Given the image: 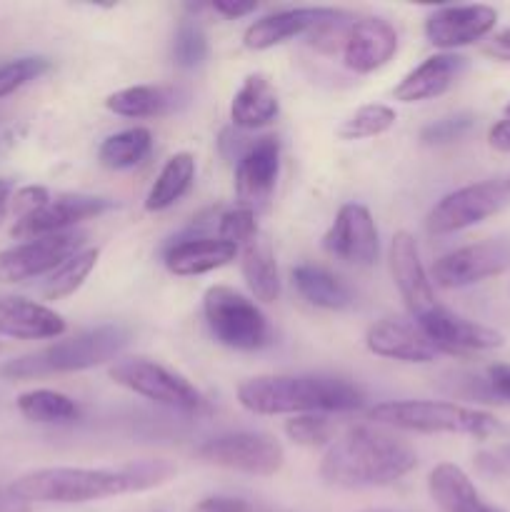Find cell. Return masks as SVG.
Listing matches in <instances>:
<instances>
[{
  "instance_id": "cell-1",
  "label": "cell",
  "mask_w": 510,
  "mask_h": 512,
  "mask_svg": "<svg viewBox=\"0 0 510 512\" xmlns=\"http://www.w3.org/2000/svg\"><path fill=\"white\" fill-rule=\"evenodd\" d=\"M173 475L175 468L168 460H138L123 468H40L20 475L10 488L30 505H80L145 493L168 483Z\"/></svg>"
},
{
  "instance_id": "cell-2",
  "label": "cell",
  "mask_w": 510,
  "mask_h": 512,
  "mask_svg": "<svg viewBox=\"0 0 510 512\" xmlns=\"http://www.w3.org/2000/svg\"><path fill=\"white\" fill-rule=\"evenodd\" d=\"M418 465V455L393 433L355 425L330 443L320 460V478L338 488H383Z\"/></svg>"
},
{
  "instance_id": "cell-3",
  "label": "cell",
  "mask_w": 510,
  "mask_h": 512,
  "mask_svg": "<svg viewBox=\"0 0 510 512\" xmlns=\"http://www.w3.org/2000/svg\"><path fill=\"white\" fill-rule=\"evenodd\" d=\"M238 403L253 415L350 413L365 405L355 383L325 375H258L238 385Z\"/></svg>"
},
{
  "instance_id": "cell-4",
  "label": "cell",
  "mask_w": 510,
  "mask_h": 512,
  "mask_svg": "<svg viewBox=\"0 0 510 512\" xmlns=\"http://www.w3.org/2000/svg\"><path fill=\"white\" fill-rule=\"evenodd\" d=\"M130 343V330L123 325H100L85 330L75 338L60 340L30 355L8 360L0 365V378L5 380H30L43 375L80 373V370L98 368L115 355L123 353Z\"/></svg>"
},
{
  "instance_id": "cell-5",
  "label": "cell",
  "mask_w": 510,
  "mask_h": 512,
  "mask_svg": "<svg viewBox=\"0 0 510 512\" xmlns=\"http://www.w3.org/2000/svg\"><path fill=\"white\" fill-rule=\"evenodd\" d=\"M368 418L385 428L428 435H468L485 440L498 433V418L485 410L465 408L443 400H388L370 408Z\"/></svg>"
},
{
  "instance_id": "cell-6",
  "label": "cell",
  "mask_w": 510,
  "mask_h": 512,
  "mask_svg": "<svg viewBox=\"0 0 510 512\" xmlns=\"http://www.w3.org/2000/svg\"><path fill=\"white\" fill-rule=\"evenodd\" d=\"M203 315L210 335L225 348L253 353L273 343L263 310L228 285H213L205 290Z\"/></svg>"
},
{
  "instance_id": "cell-7",
  "label": "cell",
  "mask_w": 510,
  "mask_h": 512,
  "mask_svg": "<svg viewBox=\"0 0 510 512\" xmlns=\"http://www.w3.org/2000/svg\"><path fill=\"white\" fill-rule=\"evenodd\" d=\"M110 378L120 388L180 413H198L205 403L188 378L148 358L120 360L110 368Z\"/></svg>"
},
{
  "instance_id": "cell-8",
  "label": "cell",
  "mask_w": 510,
  "mask_h": 512,
  "mask_svg": "<svg viewBox=\"0 0 510 512\" xmlns=\"http://www.w3.org/2000/svg\"><path fill=\"white\" fill-rule=\"evenodd\" d=\"M198 458L218 468L235 470V473L270 478L283 468L285 450L273 435L238 430V433H223L205 440L198 448Z\"/></svg>"
},
{
  "instance_id": "cell-9",
  "label": "cell",
  "mask_w": 510,
  "mask_h": 512,
  "mask_svg": "<svg viewBox=\"0 0 510 512\" xmlns=\"http://www.w3.org/2000/svg\"><path fill=\"white\" fill-rule=\"evenodd\" d=\"M508 203L510 190L505 180H483L443 195L428 213L425 225L430 235L458 233L500 213Z\"/></svg>"
},
{
  "instance_id": "cell-10",
  "label": "cell",
  "mask_w": 510,
  "mask_h": 512,
  "mask_svg": "<svg viewBox=\"0 0 510 512\" xmlns=\"http://www.w3.org/2000/svg\"><path fill=\"white\" fill-rule=\"evenodd\" d=\"M510 268V240H483L445 253L430 268V278L440 288H468L495 278Z\"/></svg>"
},
{
  "instance_id": "cell-11",
  "label": "cell",
  "mask_w": 510,
  "mask_h": 512,
  "mask_svg": "<svg viewBox=\"0 0 510 512\" xmlns=\"http://www.w3.org/2000/svg\"><path fill=\"white\" fill-rule=\"evenodd\" d=\"M83 243L85 235L70 230L0 250V283H23L38 275L55 273L65 260L83 250Z\"/></svg>"
},
{
  "instance_id": "cell-12",
  "label": "cell",
  "mask_w": 510,
  "mask_h": 512,
  "mask_svg": "<svg viewBox=\"0 0 510 512\" xmlns=\"http://www.w3.org/2000/svg\"><path fill=\"white\" fill-rule=\"evenodd\" d=\"M418 328L428 335L430 343L438 348V353L448 355L483 353V350H495L505 345L503 333L463 318V315L453 313V310L440 303L418 320Z\"/></svg>"
},
{
  "instance_id": "cell-13",
  "label": "cell",
  "mask_w": 510,
  "mask_h": 512,
  "mask_svg": "<svg viewBox=\"0 0 510 512\" xmlns=\"http://www.w3.org/2000/svg\"><path fill=\"white\" fill-rule=\"evenodd\" d=\"M113 208V200L98 198V195H58V198H50V203L38 213L15 220L10 235L15 240H38L48 238V235L70 233V228L83 220L98 218Z\"/></svg>"
},
{
  "instance_id": "cell-14",
  "label": "cell",
  "mask_w": 510,
  "mask_h": 512,
  "mask_svg": "<svg viewBox=\"0 0 510 512\" xmlns=\"http://www.w3.org/2000/svg\"><path fill=\"white\" fill-rule=\"evenodd\" d=\"M323 248L343 263L360 268L373 265L380 253V238L370 210L358 203L343 205L323 235Z\"/></svg>"
},
{
  "instance_id": "cell-15",
  "label": "cell",
  "mask_w": 510,
  "mask_h": 512,
  "mask_svg": "<svg viewBox=\"0 0 510 512\" xmlns=\"http://www.w3.org/2000/svg\"><path fill=\"white\" fill-rule=\"evenodd\" d=\"M498 23V10L490 5H445L433 10L425 20V38L430 45L450 53L463 45H473L493 33Z\"/></svg>"
},
{
  "instance_id": "cell-16",
  "label": "cell",
  "mask_w": 510,
  "mask_h": 512,
  "mask_svg": "<svg viewBox=\"0 0 510 512\" xmlns=\"http://www.w3.org/2000/svg\"><path fill=\"white\" fill-rule=\"evenodd\" d=\"M280 173V143L273 135L255 140L235 165V195L240 205L258 213L265 208L275 190Z\"/></svg>"
},
{
  "instance_id": "cell-17",
  "label": "cell",
  "mask_w": 510,
  "mask_h": 512,
  "mask_svg": "<svg viewBox=\"0 0 510 512\" xmlns=\"http://www.w3.org/2000/svg\"><path fill=\"white\" fill-rule=\"evenodd\" d=\"M390 270H393L400 298L405 300L413 318L420 320L438 305L433 293V280H430L428 270L420 260L418 243L408 230L395 233L393 243H390Z\"/></svg>"
},
{
  "instance_id": "cell-18",
  "label": "cell",
  "mask_w": 510,
  "mask_h": 512,
  "mask_svg": "<svg viewBox=\"0 0 510 512\" xmlns=\"http://www.w3.org/2000/svg\"><path fill=\"white\" fill-rule=\"evenodd\" d=\"M340 53L343 65L353 73H375L398 53V30L385 18H360L345 33Z\"/></svg>"
},
{
  "instance_id": "cell-19",
  "label": "cell",
  "mask_w": 510,
  "mask_h": 512,
  "mask_svg": "<svg viewBox=\"0 0 510 512\" xmlns=\"http://www.w3.org/2000/svg\"><path fill=\"white\" fill-rule=\"evenodd\" d=\"M365 348L373 355L398 363H433L438 348L430 343L428 335L413 323L398 318H383L373 323L365 333Z\"/></svg>"
},
{
  "instance_id": "cell-20",
  "label": "cell",
  "mask_w": 510,
  "mask_h": 512,
  "mask_svg": "<svg viewBox=\"0 0 510 512\" xmlns=\"http://www.w3.org/2000/svg\"><path fill=\"white\" fill-rule=\"evenodd\" d=\"M340 10L335 8H290L270 13L265 18L255 20L248 25L243 35L245 48L250 50H268L275 45L285 43L298 35H310L315 28H320L328 20L338 18Z\"/></svg>"
},
{
  "instance_id": "cell-21",
  "label": "cell",
  "mask_w": 510,
  "mask_h": 512,
  "mask_svg": "<svg viewBox=\"0 0 510 512\" xmlns=\"http://www.w3.org/2000/svg\"><path fill=\"white\" fill-rule=\"evenodd\" d=\"M465 68H468V58L458 53L430 55L395 85V100H400V103H420V100L438 98V95L448 93L453 88L455 80L465 73Z\"/></svg>"
},
{
  "instance_id": "cell-22",
  "label": "cell",
  "mask_w": 510,
  "mask_h": 512,
  "mask_svg": "<svg viewBox=\"0 0 510 512\" xmlns=\"http://www.w3.org/2000/svg\"><path fill=\"white\" fill-rule=\"evenodd\" d=\"M63 315L25 298H0V335L13 340H50L65 333Z\"/></svg>"
},
{
  "instance_id": "cell-23",
  "label": "cell",
  "mask_w": 510,
  "mask_h": 512,
  "mask_svg": "<svg viewBox=\"0 0 510 512\" xmlns=\"http://www.w3.org/2000/svg\"><path fill=\"white\" fill-rule=\"evenodd\" d=\"M238 248L220 238H188L165 250V268L178 278H195L233 263Z\"/></svg>"
},
{
  "instance_id": "cell-24",
  "label": "cell",
  "mask_w": 510,
  "mask_h": 512,
  "mask_svg": "<svg viewBox=\"0 0 510 512\" xmlns=\"http://www.w3.org/2000/svg\"><path fill=\"white\" fill-rule=\"evenodd\" d=\"M280 113V100L265 75H248L230 103V120L238 130H258L273 123Z\"/></svg>"
},
{
  "instance_id": "cell-25",
  "label": "cell",
  "mask_w": 510,
  "mask_h": 512,
  "mask_svg": "<svg viewBox=\"0 0 510 512\" xmlns=\"http://www.w3.org/2000/svg\"><path fill=\"white\" fill-rule=\"evenodd\" d=\"M185 95L170 85H133L105 98V108L120 118H158L178 110Z\"/></svg>"
},
{
  "instance_id": "cell-26",
  "label": "cell",
  "mask_w": 510,
  "mask_h": 512,
  "mask_svg": "<svg viewBox=\"0 0 510 512\" xmlns=\"http://www.w3.org/2000/svg\"><path fill=\"white\" fill-rule=\"evenodd\" d=\"M238 255L240 270H243V278L248 283L250 293L260 303H275L280 295V273L268 238L263 233H258L250 243L238 248Z\"/></svg>"
},
{
  "instance_id": "cell-27",
  "label": "cell",
  "mask_w": 510,
  "mask_h": 512,
  "mask_svg": "<svg viewBox=\"0 0 510 512\" xmlns=\"http://www.w3.org/2000/svg\"><path fill=\"white\" fill-rule=\"evenodd\" d=\"M428 493L443 512H480L485 505L473 480L455 463H440L430 470Z\"/></svg>"
},
{
  "instance_id": "cell-28",
  "label": "cell",
  "mask_w": 510,
  "mask_h": 512,
  "mask_svg": "<svg viewBox=\"0 0 510 512\" xmlns=\"http://www.w3.org/2000/svg\"><path fill=\"white\" fill-rule=\"evenodd\" d=\"M293 285L300 298L308 300L315 308L345 310L353 305V293L348 290V285L320 265L303 263L293 268Z\"/></svg>"
},
{
  "instance_id": "cell-29",
  "label": "cell",
  "mask_w": 510,
  "mask_h": 512,
  "mask_svg": "<svg viewBox=\"0 0 510 512\" xmlns=\"http://www.w3.org/2000/svg\"><path fill=\"white\" fill-rule=\"evenodd\" d=\"M195 180V158L190 153H175L168 163L163 165L160 175L155 178L153 188L145 198V210L148 213H163L173 208L190 188Z\"/></svg>"
},
{
  "instance_id": "cell-30",
  "label": "cell",
  "mask_w": 510,
  "mask_h": 512,
  "mask_svg": "<svg viewBox=\"0 0 510 512\" xmlns=\"http://www.w3.org/2000/svg\"><path fill=\"white\" fill-rule=\"evenodd\" d=\"M15 408L25 420L38 425H70L83 415V410L73 398L48 388L20 393L15 400Z\"/></svg>"
},
{
  "instance_id": "cell-31",
  "label": "cell",
  "mask_w": 510,
  "mask_h": 512,
  "mask_svg": "<svg viewBox=\"0 0 510 512\" xmlns=\"http://www.w3.org/2000/svg\"><path fill=\"white\" fill-rule=\"evenodd\" d=\"M153 150V133L148 128H128L108 135L98 148L100 165L108 170H128L143 163Z\"/></svg>"
},
{
  "instance_id": "cell-32",
  "label": "cell",
  "mask_w": 510,
  "mask_h": 512,
  "mask_svg": "<svg viewBox=\"0 0 510 512\" xmlns=\"http://www.w3.org/2000/svg\"><path fill=\"white\" fill-rule=\"evenodd\" d=\"M98 255L100 253L95 248H83L73 258L65 260L55 273H50L48 283L43 288L45 300H63L78 293L85 280H88V275L95 270V265H98Z\"/></svg>"
},
{
  "instance_id": "cell-33",
  "label": "cell",
  "mask_w": 510,
  "mask_h": 512,
  "mask_svg": "<svg viewBox=\"0 0 510 512\" xmlns=\"http://www.w3.org/2000/svg\"><path fill=\"white\" fill-rule=\"evenodd\" d=\"M398 115L390 105L383 103H368L363 108L355 110L348 120L338 128V135L343 140H365L375 138V135L388 133L395 125Z\"/></svg>"
},
{
  "instance_id": "cell-34",
  "label": "cell",
  "mask_w": 510,
  "mask_h": 512,
  "mask_svg": "<svg viewBox=\"0 0 510 512\" xmlns=\"http://www.w3.org/2000/svg\"><path fill=\"white\" fill-rule=\"evenodd\" d=\"M208 58V38H205L203 28L195 20L185 18L178 25V33L173 40V60L178 68L193 70L205 63Z\"/></svg>"
},
{
  "instance_id": "cell-35",
  "label": "cell",
  "mask_w": 510,
  "mask_h": 512,
  "mask_svg": "<svg viewBox=\"0 0 510 512\" xmlns=\"http://www.w3.org/2000/svg\"><path fill=\"white\" fill-rule=\"evenodd\" d=\"M48 70L50 60L43 58V55H25V58H15L10 63L0 65V98H8L15 90L38 80Z\"/></svg>"
},
{
  "instance_id": "cell-36",
  "label": "cell",
  "mask_w": 510,
  "mask_h": 512,
  "mask_svg": "<svg viewBox=\"0 0 510 512\" xmlns=\"http://www.w3.org/2000/svg\"><path fill=\"white\" fill-rule=\"evenodd\" d=\"M285 433L303 448H323L335 440V428L325 415H295L285 423Z\"/></svg>"
},
{
  "instance_id": "cell-37",
  "label": "cell",
  "mask_w": 510,
  "mask_h": 512,
  "mask_svg": "<svg viewBox=\"0 0 510 512\" xmlns=\"http://www.w3.org/2000/svg\"><path fill=\"white\" fill-rule=\"evenodd\" d=\"M258 233V213L250 208H243V205H238L233 210H225L218 218V238L228 240L235 248H243Z\"/></svg>"
},
{
  "instance_id": "cell-38",
  "label": "cell",
  "mask_w": 510,
  "mask_h": 512,
  "mask_svg": "<svg viewBox=\"0 0 510 512\" xmlns=\"http://www.w3.org/2000/svg\"><path fill=\"white\" fill-rule=\"evenodd\" d=\"M475 125V118L470 113H458L448 115V118H440L435 123L425 125L423 133H420V143L423 145H448L455 140L463 138L470 128Z\"/></svg>"
},
{
  "instance_id": "cell-39",
  "label": "cell",
  "mask_w": 510,
  "mask_h": 512,
  "mask_svg": "<svg viewBox=\"0 0 510 512\" xmlns=\"http://www.w3.org/2000/svg\"><path fill=\"white\" fill-rule=\"evenodd\" d=\"M48 203H50V193L43 188V185H28V188H20L13 198L15 220L38 213V210L45 208Z\"/></svg>"
},
{
  "instance_id": "cell-40",
  "label": "cell",
  "mask_w": 510,
  "mask_h": 512,
  "mask_svg": "<svg viewBox=\"0 0 510 512\" xmlns=\"http://www.w3.org/2000/svg\"><path fill=\"white\" fill-rule=\"evenodd\" d=\"M193 512H255L245 500L228 498V495H215V498H205L195 505Z\"/></svg>"
},
{
  "instance_id": "cell-41",
  "label": "cell",
  "mask_w": 510,
  "mask_h": 512,
  "mask_svg": "<svg viewBox=\"0 0 510 512\" xmlns=\"http://www.w3.org/2000/svg\"><path fill=\"white\" fill-rule=\"evenodd\" d=\"M213 10L228 20H238L255 13V10H258V3H255V0H248V3H240V0H215Z\"/></svg>"
},
{
  "instance_id": "cell-42",
  "label": "cell",
  "mask_w": 510,
  "mask_h": 512,
  "mask_svg": "<svg viewBox=\"0 0 510 512\" xmlns=\"http://www.w3.org/2000/svg\"><path fill=\"white\" fill-rule=\"evenodd\" d=\"M483 53L490 55L493 60H500V63H510V28L495 33L493 38L485 43Z\"/></svg>"
},
{
  "instance_id": "cell-43",
  "label": "cell",
  "mask_w": 510,
  "mask_h": 512,
  "mask_svg": "<svg viewBox=\"0 0 510 512\" xmlns=\"http://www.w3.org/2000/svg\"><path fill=\"white\" fill-rule=\"evenodd\" d=\"M488 383L498 398L510 400V365L498 363L488 370Z\"/></svg>"
},
{
  "instance_id": "cell-44",
  "label": "cell",
  "mask_w": 510,
  "mask_h": 512,
  "mask_svg": "<svg viewBox=\"0 0 510 512\" xmlns=\"http://www.w3.org/2000/svg\"><path fill=\"white\" fill-rule=\"evenodd\" d=\"M488 145L498 153L510 155V118L498 120L493 128L488 130Z\"/></svg>"
},
{
  "instance_id": "cell-45",
  "label": "cell",
  "mask_w": 510,
  "mask_h": 512,
  "mask_svg": "<svg viewBox=\"0 0 510 512\" xmlns=\"http://www.w3.org/2000/svg\"><path fill=\"white\" fill-rule=\"evenodd\" d=\"M0 512H30V503L13 493V488H3L0 485Z\"/></svg>"
},
{
  "instance_id": "cell-46",
  "label": "cell",
  "mask_w": 510,
  "mask_h": 512,
  "mask_svg": "<svg viewBox=\"0 0 510 512\" xmlns=\"http://www.w3.org/2000/svg\"><path fill=\"white\" fill-rule=\"evenodd\" d=\"M10 190H13V185H10V180H0V203L10 198Z\"/></svg>"
},
{
  "instance_id": "cell-47",
  "label": "cell",
  "mask_w": 510,
  "mask_h": 512,
  "mask_svg": "<svg viewBox=\"0 0 510 512\" xmlns=\"http://www.w3.org/2000/svg\"><path fill=\"white\" fill-rule=\"evenodd\" d=\"M5 215H8V200H3V203H0V223L5 220Z\"/></svg>"
},
{
  "instance_id": "cell-48",
  "label": "cell",
  "mask_w": 510,
  "mask_h": 512,
  "mask_svg": "<svg viewBox=\"0 0 510 512\" xmlns=\"http://www.w3.org/2000/svg\"><path fill=\"white\" fill-rule=\"evenodd\" d=\"M360 512H403V510H388V508H368V510H360Z\"/></svg>"
},
{
  "instance_id": "cell-49",
  "label": "cell",
  "mask_w": 510,
  "mask_h": 512,
  "mask_svg": "<svg viewBox=\"0 0 510 512\" xmlns=\"http://www.w3.org/2000/svg\"><path fill=\"white\" fill-rule=\"evenodd\" d=\"M480 512H505V510L493 508V505H483V508H480Z\"/></svg>"
},
{
  "instance_id": "cell-50",
  "label": "cell",
  "mask_w": 510,
  "mask_h": 512,
  "mask_svg": "<svg viewBox=\"0 0 510 512\" xmlns=\"http://www.w3.org/2000/svg\"><path fill=\"white\" fill-rule=\"evenodd\" d=\"M505 113H508V118H510V103H508V108H505Z\"/></svg>"
},
{
  "instance_id": "cell-51",
  "label": "cell",
  "mask_w": 510,
  "mask_h": 512,
  "mask_svg": "<svg viewBox=\"0 0 510 512\" xmlns=\"http://www.w3.org/2000/svg\"><path fill=\"white\" fill-rule=\"evenodd\" d=\"M3 350H5V345H3V343H0V353H3Z\"/></svg>"
},
{
  "instance_id": "cell-52",
  "label": "cell",
  "mask_w": 510,
  "mask_h": 512,
  "mask_svg": "<svg viewBox=\"0 0 510 512\" xmlns=\"http://www.w3.org/2000/svg\"><path fill=\"white\" fill-rule=\"evenodd\" d=\"M505 185H508V190H510V178H508V180H505Z\"/></svg>"
}]
</instances>
